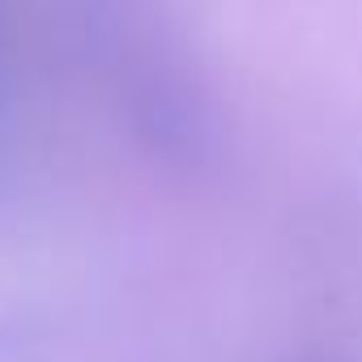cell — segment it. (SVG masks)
Returning a JSON list of instances; mask_svg holds the SVG:
<instances>
[]
</instances>
